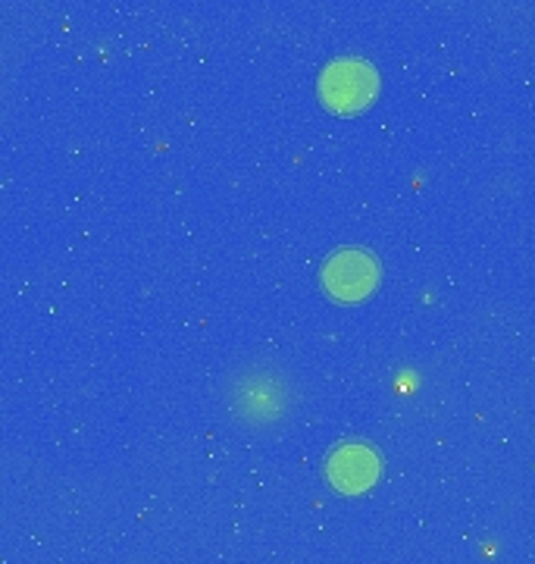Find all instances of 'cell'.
I'll use <instances>...</instances> for the list:
<instances>
[{
  "instance_id": "cell-4",
  "label": "cell",
  "mask_w": 535,
  "mask_h": 564,
  "mask_svg": "<svg viewBox=\"0 0 535 564\" xmlns=\"http://www.w3.org/2000/svg\"><path fill=\"white\" fill-rule=\"evenodd\" d=\"M329 484L336 486L345 496H360L370 486L376 484L379 477V455L370 445L348 443L332 452V458L326 464Z\"/></svg>"
},
{
  "instance_id": "cell-3",
  "label": "cell",
  "mask_w": 535,
  "mask_h": 564,
  "mask_svg": "<svg viewBox=\"0 0 535 564\" xmlns=\"http://www.w3.org/2000/svg\"><path fill=\"white\" fill-rule=\"evenodd\" d=\"M319 95L336 113H357L376 95V73L363 61H338L326 66L319 79Z\"/></svg>"
},
{
  "instance_id": "cell-2",
  "label": "cell",
  "mask_w": 535,
  "mask_h": 564,
  "mask_svg": "<svg viewBox=\"0 0 535 564\" xmlns=\"http://www.w3.org/2000/svg\"><path fill=\"white\" fill-rule=\"evenodd\" d=\"M323 285L336 302H367L379 285V263L360 248L336 251L323 267Z\"/></svg>"
},
{
  "instance_id": "cell-1",
  "label": "cell",
  "mask_w": 535,
  "mask_h": 564,
  "mask_svg": "<svg viewBox=\"0 0 535 564\" xmlns=\"http://www.w3.org/2000/svg\"><path fill=\"white\" fill-rule=\"evenodd\" d=\"M226 404L238 423L248 430H273L288 421L295 411V386L292 380L263 361L236 367L226 383Z\"/></svg>"
}]
</instances>
